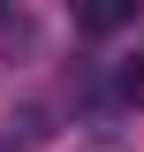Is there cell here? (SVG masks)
Returning a JSON list of instances; mask_svg holds the SVG:
<instances>
[{"mask_svg": "<svg viewBox=\"0 0 144 152\" xmlns=\"http://www.w3.org/2000/svg\"><path fill=\"white\" fill-rule=\"evenodd\" d=\"M129 23H137V8H129V0H99V8H76V31H84V38L129 31Z\"/></svg>", "mask_w": 144, "mask_h": 152, "instance_id": "cell-1", "label": "cell"}, {"mask_svg": "<svg viewBox=\"0 0 144 152\" xmlns=\"http://www.w3.org/2000/svg\"><path fill=\"white\" fill-rule=\"evenodd\" d=\"M31 46H38V23L23 15V8H0V53L15 61V53H31Z\"/></svg>", "mask_w": 144, "mask_h": 152, "instance_id": "cell-2", "label": "cell"}, {"mask_svg": "<svg viewBox=\"0 0 144 152\" xmlns=\"http://www.w3.org/2000/svg\"><path fill=\"white\" fill-rule=\"evenodd\" d=\"M114 91H121V99H137V107H144V53H129L121 69H114Z\"/></svg>", "mask_w": 144, "mask_h": 152, "instance_id": "cell-3", "label": "cell"}]
</instances>
